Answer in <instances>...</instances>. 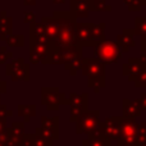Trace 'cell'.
<instances>
[{
  "instance_id": "cell-1",
  "label": "cell",
  "mask_w": 146,
  "mask_h": 146,
  "mask_svg": "<svg viewBox=\"0 0 146 146\" xmlns=\"http://www.w3.org/2000/svg\"><path fill=\"white\" fill-rule=\"evenodd\" d=\"M53 17L58 21V33L54 40V45L58 49L78 46L76 38V25H77L76 18L69 12H63V10L54 12Z\"/></svg>"
},
{
  "instance_id": "cell-2",
  "label": "cell",
  "mask_w": 146,
  "mask_h": 146,
  "mask_svg": "<svg viewBox=\"0 0 146 146\" xmlns=\"http://www.w3.org/2000/svg\"><path fill=\"white\" fill-rule=\"evenodd\" d=\"M106 66L96 58H82L81 71L87 77V85L90 88H103L106 86Z\"/></svg>"
},
{
  "instance_id": "cell-3",
  "label": "cell",
  "mask_w": 146,
  "mask_h": 146,
  "mask_svg": "<svg viewBox=\"0 0 146 146\" xmlns=\"http://www.w3.org/2000/svg\"><path fill=\"white\" fill-rule=\"evenodd\" d=\"M94 54H95V58L105 66L117 63L119 59H122V55H123L118 44L108 38H104L101 42L94 46Z\"/></svg>"
},
{
  "instance_id": "cell-4",
  "label": "cell",
  "mask_w": 146,
  "mask_h": 146,
  "mask_svg": "<svg viewBox=\"0 0 146 146\" xmlns=\"http://www.w3.org/2000/svg\"><path fill=\"white\" fill-rule=\"evenodd\" d=\"M35 135L44 139L48 145H53L59 139V117H41V127L35 129Z\"/></svg>"
},
{
  "instance_id": "cell-5",
  "label": "cell",
  "mask_w": 146,
  "mask_h": 146,
  "mask_svg": "<svg viewBox=\"0 0 146 146\" xmlns=\"http://www.w3.org/2000/svg\"><path fill=\"white\" fill-rule=\"evenodd\" d=\"M41 104L48 108V110H59L60 105H67L68 99L58 87H42L41 88Z\"/></svg>"
},
{
  "instance_id": "cell-6",
  "label": "cell",
  "mask_w": 146,
  "mask_h": 146,
  "mask_svg": "<svg viewBox=\"0 0 146 146\" xmlns=\"http://www.w3.org/2000/svg\"><path fill=\"white\" fill-rule=\"evenodd\" d=\"M5 73L12 78V81H26L28 82L31 78L30 64L26 63L23 58L13 59L12 62L7 63L5 66Z\"/></svg>"
},
{
  "instance_id": "cell-7",
  "label": "cell",
  "mask_w": 146,
  "mask_h": 146,
  "mask_svg": "<svg viewBox=\"0 0 146 146\" xmlns=\"http://www.w3.org/2000/svg\"><path fill=\"white\" fill-rule=\"evenodd\" d=\"M76 132L78 135L81 133H91L94 129L100 123V111L99 110H87L83 114H81L76 119Z\"/></svg>"
},
{
  "instance_id": "cell-8",
  "label": "cell",
  "mask_w": 146,
  "mask_h": 146,
  "mask_svg": "<svg viewBox=\"0 0 146 146\" xmlns=\"http://www.w3.org/2000/svg\"><path fill=\"white\" fill-rule=\"evenodd\" d=\"M137 128H139V123L136 122V119L124 118V117H122L121 139H119V141L117 142V145H122V146H136Z\"/></svg>"
},
{
  "instance_id": "cell-9",
  "label": "cell",
  "mask_w": 146,
  "mask_h": 146,
  "mask_svg": "<svg viewBox=\"0 0 146 146\" xmlns=\"http://www.w3.org/2000/svg\"><path fill=\"white\" fill-rule=\"evenodd\" d=\"M83 58V49L73 46L68 49H54L50 56V64H67L73 59Z\"/></svg>"
},
{
  "instance_id": "cell-10",
  "label": "cell",
  "mask_w": 146,
  "mask_h": 146,
  "mask_svg": "<svg viewBox=\"0 0 146 146\" xmlns=\"http://www.w3.org/2000/svg\"><path fill=\"white\" fill-rule=\"evenodd\" d=\"M68 104L71 105V117L69 121L76 122V119L88 110V94L81 92L76 94L72 92L68 98Z\"/></svg>"
},
{
  "instance_id": "cell-11",
  "label": "cell",
  "mask_w": 146,
  "mask_h": 146,
  "mask_svg": "<svg viewBox=\"0 0 146 146\" xmlns=\"http://www.w3.org/2000/svg\"><path fill=\"white\" fill-rule=\"evenodd\" d=\"M121 123H122V115L109 117L104 122H101V132L110 142L111 141L118 142L119 139H121Z\"/></svg>"
},
{
  "instance_id": "cell-12",
  "label": "cell",
  "mask_w": 146,
  "mask_h": 146,
  "mask_svg": "<svg viewBox=\"0 0 146 146\" xmlns=\"http://www.w3.org/2000/svg\"><path fill=\"white\" fill-rule=\"evenodd\" d=\"M25 135V123L23 122H13L12 127L5 129V146H22Z\"/></svg>"
},
{
  "instance_id": "cell-13",
  "label": "cell",
  "mask_w": 146,
  "mask_h": 146,
  "mask_svg": "<svg viewBox=\"0 0 146 146\" xmlns=\"http://www.w3.org/2000/svg\"><path fill=\"white\" fill-rule=\"evenodd\" d=\"M94 23L90 22H80L76 25V38L77 44L81 48L91 46V30Z\"/></svg>"
},
{
  "instance_id": "cell-14",
  "label": "cell",
  "mask_w": 146,
  "mask_h": 146,
  "mask_svg": "<svg viewBox=\"0 0 146 146\" xmlns=\"http://www.w3.org/2000/svg\"><path fill=\"white\" fill-rule=\"evenodd\" d=\"M83 146H113L101 132V122L91 133L87 135V139L83 140Z\"/></svg>"
},
{
  "instance_id": "cell-15",
  "label": "cell",
  "mask_w": 146,
  "mask_h": 146,
  "mask_svg": "<svg viewBox=\"0 0 146 146\" xmlns=\"http://www.w3.org/2000/svg\"><path fill=\"white\" fill-rule=\"evenodd\" d=\"M117 44L121 48L122 54L123 53H128L131 50V48H133L136 45L135 42V33L133 30H129V28H124L118 36H117Z\"/></svg>"
},
{
  "instance_id": "cell-16",
  "label": "cell",
  "mask_w": 146,
  "mask_h": 146,
  "mask_svg": "<svg viewBox=\"0 0 146 146\" xmlns=\"http://www.w3.org/2000/svg\"><path fill=\"white\" fill-rule=\"evenodd\" d=\"M144 69V67L141 66L139 58H129L127 63H124L122 66V74L128 77V81L135 82L136 77L139 76V73Z\"/></svg>"
},
{
  "instance_id": "cell-17",
  "label": "cell",
  "mask_w": 146,
  "mask_h": 146,
  "mask_svg": "<svg viewBox=\"0 0 146 146\" xmlns=\"http://www.w3.org/2000/svg\"><path fill=\"white\" fill-rule=\"evenodd\" d=\"M122 109H123V115L122 117H124V118L136 119L137 117L141 115V108H140V104H139V99H135V100L123 99Z\"/></svg>"
},
{
  "instance_id": "cell-18",
  "label": "cell",
  "mask_w": 146,
  "mask_h": 146,
  "mask_svg": "<svg viewBox=\"0 0 146 146\" xmlns=\"http://www.w3.org/2000/svg\"><path fill=\"white\" fill-rule=\"evenodd\" d=\"M69 7V13L74 18H86L90 13L87 0H71Z\"/></svg>"
},
{
  "instance_id": "cell-19",
  "label": "cell",
  "mask_w": 146,
  "mask_h": 146,
  "mask_svg": "<svg viewBox=\"0 0 146 146\" xmlns=\"http://www.w3.org/2000/svg\"><path fill=\"white\" fill-rule=\"evenodd\" d=\"M41 23L44 26V31H45V36L50 42L54 44V40L58 33V21L54 17H42L41 18Z\"/></svg>"
},
{
  "instance_id": "cell-20",
  "label": "cell",
  "mask_w": 146,
  "mask_h": 146,
  "mask_svg": "<svg viewBox=\"0 0 146 146\" xmlns=\"http://www.w3.org/2000/svg\"><path fill=\"white\" fill-rule=\"evenodd\" d=\"M13 35V18L8 17L7 12L0 13V40L5 41L8 36Z\"/></svg>"
},
{
  "instance_id": "cell-21",
  "label": "cell",
  "mask_w": 146,
  "mask_h": 146,
  "mask_svg": "<svg viewBox=\"0 0 146 146\" xmlns=\"http://www.w3.org/2000/svg\"><path fill=\"white\" fill-rule=\"evenodd\" d=\"M105 27L106 25L104 22L98 23V25L94 23L92 25V30H91V46L92 48L105 38Z\"/></svg>"
},
{
  "instance_id": "cell-22",
  "label": "cell",
  "mask_w": 146,
  "mask_h": 146,
  "mask_svg": "<svg viewBox=\"0 0 146 146\" xmlns=\"http://www.w3.org/2000/svg\"><path fill=\"white\" fill-rule=\"evenodd\" d=\"M18 115L23 118L25 122H30L31 118L36 115V105H33V104H19L18 105Z\"/></svg>"
},
{
  "instance_id": "cell-23",
  "label": "cell",
  "mask_w": 146,
  "mask_h": 146,
  "mask_svg": "<svg viewBox=\"0 0 146 146\" xmlns=\"http://www.w3.org/2000/svg\"><path fill=\"white\" fill-rule=\"evenodd\" d=\"M133 33L140 36V41H146V17L135 18Z\"/></svg>"
},
{
  "instance_id": "cell-24",
  "label": "cell",
  "mask_w": 146,
  "mask_h": 146,
  "mask_svg": "<svg viewBox=\"0 0 146 146\" xmlns=\"http://www.w3.org/2000/svg\"><path fill=\"white\" fill-rule=\"evenodd\" d=\"M22 146H49L48 142L35 133H26L23 137Z\"/></svg>"
},
{
  "instance_id": "cell-25",
  "label": "cell",
  "mask_w": 146,
  "mask_h": 146,
  "mask_svg": "<svg viewBox=\"0 0 146 146\" xmlns=\"http://www.w3.org/2000/svg\"><path fill=\"white\" fill-rule=\"evenodd\" d=\"M90 12H111L110 4L105 0H87Z\"/></svg>"
},
{
  "instance_id": "cell-26",
  "label": "cell",
  "mask_w": 146,
  "mask_h": 146,
  "mask_svg": "<svg viewBox=\"0 0 146 146\" xmlns=\"http://www.w3.org/2000/svg\"><path fill=\"white\" fill-rule=\"evenodd\" d=\"M30 40H35V38H40V37H46L45 36V31H44V26L41 22H35L31 25L30 27Z\"/></svg>"
},
{
  "instance_id": "cell-27",
  "label": "cell",
  "mask_w": 146,
  "mask_h": 146,
  "mask_svg": "<svg viewBox=\"0 0 146 146\" xmlns=\"http://www.w3.org/2000/svg\"><path fill=\"white\" fill-rule=\"evenodd\" d=\"M7 46L10 48H22L25 45V36L23 35H10L5 38Z\"/></svg>"
},
{
  "instance_id": "cell-28",
  "label": "cell",
  "mask_w": 146,
  "mask_h": 146,
  "mask_svg": "<svg viewBox=\"0 0 146 146\" xmlns=\"http://www.w3.org/2000/svg\"><path fill=\"white\" fill-rule=\"evenodd\" d=\"M81 66H82V58H77L71 60L69 63L64 64V68H66V71L69 72L71 76H76L77 72L81 69Z\"/></svg>"
},
{
  "instance_id": "cell-29",
  "label": "cell",
  "mask_w": 146,
  "mask_h": 146,
  "mask_svg": "<svg viewBox=\"0 0 146 146\" xmlns=\"http://www.w3.org/2000/svg\"><path fill=\"white\" fill-rule=\"evenodd\" d=\"M123 4L129 12H140L141 8L146 5V0H123Z\"/></svg>"
},
{
  "instance_id": "cell-30",
  "label": "cell",
  "mask_w": 146,
  "mask_h": 146,
  "mask_svg": "<svg viewBox=\"0 0 146 146\" xmlns=\"http://www.w3.org/2000/svg\"><path fill=\"white\" fill-rule=\"evenodd\" d=\"M136 146H146V122H142L139 124Z\"/></svg>"
},
{
  "instance_id": "cell-31",
  "label": "cell",
  "mask_w": 146,
  "mask_h": 146,
  "mask_svg": "<svg viewBox=\"0 0 146 146\" xmlns=\"http://www.w3.org/2000/svg\"><path fill=\"white\" fill-rule=\"evenodd\" d=\"M133 83L137 88H146V68H144L139 73Z\"/></svg>"
},
{
  "instance_id": "cell-32",
  "label": "cell",
  "mask_w": 146,
  "mask_h": 146,
  "mask_svg": "<svg viewBox=\"0 0 146 146\" xmlns=\"http://www.w3.org/2000/svg\"><path fill=\"white\" fill-rule=\"evenodd\" d=\"M13 58V53L7 49V46H1L0 48V64L8 63V60Z\"/></svg>"
},
{
  "instance_id": "cell-33",
  "label": "cell",
  "mask_w": 146,
  "mask_h": 146,
  "mask_svg": "<svg viewBox=\"0 0 146 146\" xmlns=\"http://www.w3.org/2000/svg\"><path fill=\"white\" fill-rule=\"evenodd\" d=\"M141 49H140V63H141V66L146 68V41H141Z\"/></svg>"
},
{
  "instance_id": "cell-34",
  "label": "cell",
  "mask_w": 146,
  "mask_h": 146,
  "mask_svg": "<svg viewBox=\"0 0 146 146\" xmlns=\"http://www.w3.org/2000/svg\"><path fill=\"white\" fill-rule=\"evenodd\" d=\"M23 22H25V23H30V25L35 23L36 22L35 13H33V12H25V13H23Z\"/></svg>"
},
{
  "instance_id": "cell-35",
  "label": "cell",
  "mask_w": 146,
  "mask_h": 146,
  "mask_svg": "<svg viewBox=\"0 0 146 146\" xmlns=\"http://www.w3.org/2000/svg\"><path fill=\"white\" fill-rule=\"evenodd\" d=\"M12 115H13V113H12L10 110H8L7 105H5V104H1V103H0V118L7 119L8 117H12Z\"/></svg>"
},
{
  "instance_id": "cell-36",
  "label": "cell",
  "mask_w": 146,
  "mask_h": 146,
  "mask_svg": "<svg viewBox=\"0 0 146 146\" xmlns=\"http://www.w3.org/2000/svg\"><path fill=\"white\" fill-rule=\"evenodd\" d=\"M139 104H140V108H141V111L142 110L146 111V92H141L139 99Z\"/></svg>"
},
{
  "instance_id": "cell-37",
  "label": "cell",
  "mask_w": 146,
  "mask_h": 146,
  "mask_svg": "<svg viewBox=\"0 0 146 146\" xmlns=\"http://www.w3.org/2000/svg\"><path fill=\"white\" fill-rule=\"evenodd\" d=\"M5 92H7V82H5L1 78V76H0V96Z\"/></svg>"
},
{
  "instance_id": "cell-38",
  "label": "cell",
  "mask_w": 146,
  "mask_h": 146,
  "mask_svg": "<svg viewBox=\"0 0 146 146\" xmlns=\"http://www.w3.org/2000/svg\"><path fill=\"white\" fill-rule=\"evenodd\" d=\"M7 129V119H3L0 118V136H3Z\"/></svg>"
},
{
  "instance_id": "cell-39",
  "label": "cell",
  "mask_w": 146,
  "mask_h": 146,
  "mask_svg": "<svg viewBox=\"0 0 146 146\" xmlns=\"http://www.w3.org/2000/svg\"><path fill=\"white\" fill-rule=\"evenodd\" d=\"M23 4L26 7H33L36 4V0H23Z\"/></svg>"
},
{
  "instance_id": "cell-40",
  "label": "cell",
  "mask_w": 146,
  "mask_h": 146,
  "mask_svg": "<svg viewBox=\"0 0 146 146\" xmlns=\"http://www.w3.org/2000/svg\"><path fill=\"white\" fill-rule=\"evenodd\" d=\"M54 4H64L66 3V0H53Z\"/></svg>"
},
{
  "instance_id": "cell-41",
  "label": "cell",
  "mask_w": 146,
  "mask_h": 146,
  "mask_svg": "<svg viewBox=\"0 0 146 146\" xmlns=\"http://www.w3.org/2000/svg\"><path fill=\"white\" fill-rule=\"evenodd\" d=\"M115 146H118V145H115Z\"/></svg>"
}]
</instances>
